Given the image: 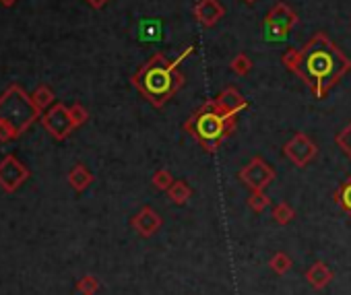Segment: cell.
Instances as JSON below:
<instances>
[{
	"label": "cell",
	"instance_id": "cell-1",
	"mask_svg": "<svg viewBox=\"0 0 351 295\" xmlns=\"http://www.w3.org/2000/svg\"><path fill=\"white\" fill-rule=\"evenodd\" d=\"M302 60L295 75L306 83L316 99H324L328 91L351 70V58L324 34H314L302 48Z\"/></svg>",
	"mask_w": 351,
	"mask_h": 295
},
{
	"label": "cell",
	"instance_id": "cell-2",
	"mask_svg": "<svg viewBox=\"0 0 351 295\" xmlns=\"http://www.w3.org/2000/svg\"><path fill=\"white\" fill-rule=\"evenodd\" d=\"M195 46H189L178 58L169 60L163 52L153 54L132 77L130 83L132 87L153 105V107H163L176 93H178L184 83L186 77L180 70V64L193 56Z\"/></svg>",
	"mask_w": 351,
	"mask_h": 295
},
{
	"label": "cell",
	"instance_id": "cell-3",
	"mask_svg": "<svg viewBox=\"0 0 351 295\" xmlns=\"http://www.w3.org/2000/svg\"><path fill=\"white\" fill-rule=\"evenodd\" d=\"M236 126H238V114L221 110L215 99H207L184 122V130L207 153H217L223 140L236 130Z\"/></svg>",
	"mask_w": 351,
	"mask_h": 295
},
{
	"label": "cell",
	"instance_id": "cell-4",
	"mask_svg": "<svg viewBox=\"0 0 351 295\" xmlns=\"http://www.w3.org/2000/svg\"><path fill=\"white\" fill-rule=\"evenodd\" d=\"M38 114L40 107L27 99L17 85H13L0 97V128L7 130L11 136H19L21 130H25Z\"/></svg>",
	"mask_w": 351,
	"mask_h": 295
},
{
	"label": "cell",
	"instance_id": "cell-5",
	"mask_svg": "<svg viewBox=\"0 0 351 295\" xmlns=\"http://www.w3.org/2000/svg\"><path fill=\"white\" fill-rule=\"evenodd\" d=\"M298 23H300V17L289 5L275 3L269 9V13L265 15L263 27H265V36L269 40H283Z\"/></svg>",
	"mask_w": 351,
	"mask_h": 295
},
{
	"label": "cell",
	"instance_id": "cell-6",
	"mask_svg": "<svg viewBox=\"0 0 351 295\" xmlns=\"http://www.w3.org/2000/svg\"><path fill=\"white\" fill-rule=\"evenodd\" d=\"M238 180L248 190H267L277 180V172L273 170L271 164H267L263 157L256 155L238 172Z\"/></svg>",
	"mask_w": 351,
	"mask_h": 295
},
{
	"label": "cell",
	"instance_id": "cell-7",
	"mask_svg": "<svg viewBox=\"0 0 351 295\" xmlns=\"http://www.w3.org/2000/svg\"><path fill=\"white\" fill-rule=\"evenodd\" d=\"M283 155L300 170L308 168L316 157H318V144L306 134V132H295L285 144H283Z\"/></svg>",
	"mask_w": 351,
	"mask_h": 295
},
{
	"label": "cell",
	"instance_id": "cell-8",
	"mask_svg": "<svg viewBox=\"0 0 351 295\" xmlns=\"http://www.w3.org/2000/svg\"><path fill=\"white\" fill-rule=\"evenodd\" d=\"M44 126L48 128V132L54 136V138H66L75 128V120H73V114H71V107L62 105V103H56L46 116H44Z\"/></svg>",
	"mask_w": 351,
	"mask_h": 295
},
{
	"label": "cell",
	"instance_id": "cell-9",
	"mask_svg": "<svg viewBox=\"0 0 351 295\" xmlns=\"http://www.w3.org/2000/svg\"><path fill=\"white\" fill-rule=\"evenodd\" d=\"M226 7L219 3V0H197L193 7V17L201 27H215L223 17H226Z\"/></svg>",
	"mask_w": 351,
	"mask_h": 295
},
{
	"label": "cell",
	"instance_id": "cell-10",
	"mask_svg": "<svg viewBox=\"0 0 351 295\" xmlns=\"http://www.w3.org/2000/svg\"><path fill=\"white\" fill-rule=\"evenodd\" d=\"M163 225L161 215L153 207H141L138 213L130 219V227L141 235V238H151L155 235Z\"/></svg>",
	"mask_w": 351,
	"mask_h": 295
},
{
	"label": "cell",
	"instance_id": "cell-11",
	"mask_svg": "<svg viewBox=\"0 0 351 295\" xmlns=\"http://www.w3.org/2000/svg\"><path fill=\"white\" fill-rule=\"evenodd\" d=\"M27 176H29V172L15 157H7L3 164H0V184H3L5 190L19 188Z\"/></svg>",
	"mask_w": 351,
	"mask_h": 295
},
{
	"label": "cell",
	"instance_id": "cell-12",
	"mask_svg": "<svg viewBox=\"0 0 351 295\" xmlns=\"http://www.w3.org/2000/svg\"><path fill=\"white\" fill-rule=\"evenodd\" d=\"M304 279L308 281V285H310L312 289L322 291V289H326V287L332 283V279H335V270H332L326 262L316 260V262H312V264L306 268Z\"/></svg>",
	"mask_w": 351,
	"mask_h": 295
},
{
	"label": "cell",
	"instance_id": "cell-13",
	"mask_svg": "<svg viewBox=\"0 0 351 295\" xmlns=\"http://www.w3.org/2000/svg\"><path fill=\"white\" fill-rule=\"evenodd\" d=\"M215 101H217V105L221 107V110H226V112H232V114H238L240 116V112H244L246 107H248V101H246V97L240 93V89L238 87H226L217 97H213Z\"/></svg>",
	"mask_w": 351,
	"mask_h": 295
},
{
	"label": "cell",
	"instance_id": "cell-14",
	"mask_svg": "<svg viewBox=\"0 0 351 295\" xmlns=\"http://www.w3.org/2000/svg\"><path fill=\"white\" fill-rule=\"evenodd\" d=\"M165 194L176 207H184L193 198V188L184 180H173V184L169 186V190Z\"/></svg>",
	"mask_w": 351,
	"mask_h": 295
},
{
	"label": "cell",
	"instance_id": "cell-15",
	"mask_svg": "<svg viewBox=\"0 0 351 295\" xmlns=\"http://www.w3.org/2000/svg\"><path fill=\"white\" fill-rule=\"evenodd\" d=\"M69 182H71V186H73L77 192H83V190H87V188L91 186L93 174H91L83 164H77V166L71 170V174H69Z\"/></svg>",
	"mask_w": 351,
	"mask_h": 295
},
{
	"label": "cell",
	"instance_id": "cell-16",
	"mask_svg": "<svg viewBox=\"0 0 351 295\" xmlns=\"http://www.w3.org/2000/svg\"><path fill=\"white\" fill-rule=\"evenodd\" d=\"M332 201H335V205L351 219V176L335 190Z\"/></svg>",
	"mask_w": 351,
	"mask_h": 295
},
{
	"label": "cell",
	"instance_id": "cell-17",
	"mask_svg": "<svg viewBox=\"0 0 351 295\" xmlns=\"http://www.w3.org/2000/svg\"><path fill=\"white\" fill-rule=\"evenodd\" d=\"M271 215H273V219H275V223L277 225H289L293 219H295V209L289 205V203H277V205H273V209H271Z\"/></svg>",
	"mask_w": 351,
	"mask_h": 295
},
{
	"label": "cell",
	"instance_id": "cell-18",
	"mask_svg": "<svg viewBox=\"0 0 351 295\" xmlns=\"http://www.w3.org/2000/svg\"><path fill=\"white\" fill-rule=\"evenodd\" d=\"M252 66H254V62H252V58H250L246 52L236 54V56L232 58V62H230V70H232L236 77H246V75H250Z\"/></svg>",
	"mask_w": 351,
	"mask_h": 295
},
{
	"label": "cell",
	"instance_id": "cell-19",
	"mask_svg": "<svg viewBox=\"0 0 351 295\" xmlns=\"http://www.w3.org/2000/svg\"><path fill=\"white\" fill-rule=\"evenodd\" d=\"M269 266H271V270H273L275 274L283 277V274H287V272L291 270L293 260H291L289 254H285V252H275V254L271 256V260H269Z\"/></svg>",
	"mask_w": 351,
	"mask_h": 295
},
{
	"label": "cell",
	"instance_id": "cell-20",
	"mask_svg": "<svg viewBox=\"0 0 351 295\" xmlns=\"http://www.w3.org/2000/svg\"><path fill=\"white\" fill-rule=\"evenodd\" d=\"M246 203L252 213H263L267 211V207H271V196L267 194V190H250V196Z\"/></svg>",
	"mask_w": 351,
	"mask_h": 295
},
{
	"label": "cell",
	"instance_id": "cell-21",
	"mask_svg": "<svg viewBox=\"0 0 351 295\" xmlns=\"http://www.w3.org/2000/svg\"><path fill=\"white\" fill-rule=\"evenodd\" d=\"M335 142L341 149V153L351 162V122L335 134Z\"/></svg>",
	"mask_w": 351,
	"mask_h": 295
},
{
	"label": "cell",
	"instance_id": "cell-22",
	"mask_svg": "<svg viewBox=\"0 0 351 295\" xmlns=\"http://www.w3.org/2000/svg\"><path fill=\"white\" fill-rule=\"evenodd\" d=\"M173 176H171V172L169 170H165V168H159L155 174H153V178H151V182H153V186L159 190V192H167L169 190V186L173 184Z\"/></svg>",
	"mask_w": 351,
	"mask_h": 295
},
{
	"label": "cell",
	"instance_id": "cell-23",
	"mask_svg": "<svg viewBox=\"0 0 351 295\" xmlns=\"http://www.w3.org/2000/svg\"><path fill=\"white\" fill-rule=\"evenodd\" d=\"M300 60H302V50L300 48H287V52L281 56V64L295 75L298 66H300Z\"/></svg>",
	"mask_w": 351,
	"mask_h": 295
},
{
	"label": "cell",
	"instance_id": "cell-24",
	"mask_svg": "<svg viewBox=\"0 0 351 295\" xmlns=\"http://www.w3.org/2000/svg\"><path fill=\"white\" fill-rule=\"evenodd\" d=\"M32 99H34V103L42 110V107H46V105L52 103L54 93H52V89H50L48 85H40V87L36 89V93L32 95Z\"/></svg>",
	"mask_w": 351,
	"mask_h": 295
},
{
	"label": "cell",
	"instance_id": "cell-25",
	"mask_svg": "<svg viewBox=\"0 0 351 295\" xmlns=\"http://www.w3.org/2000/svg\"><path fill=\"white\" fill-rule=\"evenodd\" d=\"M77 289L83 293V295H93L97 289H99V281L95 279V277H91V274H87V277H83L81 281H79V285H77Z\"/></svg>",
	"mask_w": 351,
	"mask_h": 295
},
{
	"label": "cell",
	"instance_id": "cell-26",
	"mask_svg": "<svg viewBox=\"0 0 351 295\" xmlns=\"http://www.w3.org/2000/svg\"><path fill=\"white\" fill-rule=\"evenodd\" d=\"M71 114H73V120H75L77 128H79L81 124H85V122H87V118H89L87 110H85L81 103H75V105H71Z\"/></svg>",
	"mask_w": 351,
	"mask_h": 295
},
{
	"label": "cell",
	"instance_id": "cell-27",
	"mask_svg": "<svg viewBox=\"0 0 351 295\" xmlns=\"http://www.w3.org/2000/svg\"><path fill=\"white\" fill-rule=\"evenodd\" d=\"M85 3L89 5V7H93V9H104L110 0H85Z\"/></svg>",
	"mask_w": 351,
	"mask_h": 295
},
{
	"label": "cell",
	"instance_id": "cell-28",
	"mask_svg": "<svg viewBox=\"0 0 351 295\" xmlns=\"http://www.w3.org/2000/svg\"><path fill=\"white\" fill-rule=\"evenodd\" d=\"M0 3H3L5 7H11V5L15 3V0H0Z\"/></svg>",
	"mask_w": 351,
	"mask_h": 295
},
{
	"label": "cell",
	"instance_id": "cell-29",
	"mask_svg": "<svg viewBox=\"0 0 351 295\" xmlns=\"http://www.w3.org/2000/svg\"><path fill=\"white\" fill-rule=\"evenodd\" d=\"M242 3H246V5H254L256 0H242Z\"/></svg>",
	"mask_w": 351,
	"mask_h": 295
}]
</instances>
